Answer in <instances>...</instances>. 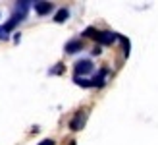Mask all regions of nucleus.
<instances>
[{
  "instance_id": "obj_1",
  "label": "nucleus",
  "mask_w": 158,
  "mask_h": 145,
  "mask_svg": "<svg viewBox=\"0 0 158 145\" xmlns=\"http://www.w3.org/2000/svg\"><path fill=\"white\" fill-rule=\"evenodd\" d=\"M93 72V62L91 60H79L75 62V76L83 77L85 74H91Z\"/></svg>"
},
{
  "instance_id": "obj_2",
  "label": "nucleus",
  "mask_w": 158,
  "mask_h": 145,
  "mask_svg": "<svg viewBox=\"0 0 158 145\" xmlns=\"http://www.w3.org/2000/svg\"><path fill=\"white\" fill-rule=\"evenodd\" d=\"M116 39H118V35L112 33V31H100V33L97 35V41H98L100 45H112Z\"/></svg>"
},
{
  "instance_id": "obj_3",
  "label": "nucleus",
  "mask_w": 158,
  "mask_h": 145,
  "mask_svg": "<svg viewBox=\"0 0 158 145\" xmlns=\"http://www.w3.org/2000/svg\"><path fill=\"white\" fill-rule=\"evenodd\" d=\"M33 8H35V12H37V14L44 15V14H48V12L52 10V4H50V2H35Z\"/></svg>"
},
{
  "instance_id": "obj_4",
  "label": "nucleus",
  "mask_w": 158,
  "mask_h": 145,
  "mask_svg": "<svg viewBox=\"0 0 158 145\" xmlns=\"http://www.w3.org/2000/svg\"><path fill=\"white\" fill-rule=\"evenodd\" d=\"M106 76H108V70H100L98 76L94 77V79H91V85H93V87H102V85L106 83V81H104Z\"/></svg>"
},
{
  "instance_id": "obj_5",
  "label": "nucleus",
  "mask_w": 158,
  "mask_h": 145,
  "mask_svg": "<svg viewBox=\"0 0 158 145\" xmlns=\"http://www.w3.org/2000/svg\"><path fill=\"white\" fill-rule=\"evenodd\" d=\"M83 48V43L79 41V39H75V41H69L68 45H66V52H69V54H75V52H79Z\"/></svg>"
},
{
  "instance_id": "obj_6",
  "label": "nucleus",
  "mask_w": 158,
  "mask_h": 145,
  "mask_svg": "<svg viewBox=\"0 0 158 145\" xmlns=\"http://www.w3.org/2000/svg\"><path fill=\"white\" fill-rule=\"evenodd\" d=\"M81 126H83V118H81V112H77L75 118L69 122V128H72L73 132H77V130H81Z\"/></svg>"
},
{
  "instance_id": "obj_7",
  "label": "nucleus",
  "mask_w": 158,
  "mask_h": 145,
  "mask_svg": "<svg viewBox=\"0 0 158 145\" xmlns=\"http://www.w3.org/2000/svg\"><path fill=\"white\" fill-rule=\"evenodd\" d=\"M68 15H69V12L66 10V8H62V10H58L56 15H54V21H56V23H64L68 20Z\"/></svg>"
},
{
  "instance_id": "obj_8",
  "label": "nucleus",
  "mask_w": 158,
  "mask_h": 145,
  "mask_svg": "<svg viewBox=\"0 0 158 145\" xmlns=\"http://www.w3.org/2000/svg\"><path fill=\"white\" fill-rule=\"evenodd\" d=\"M73 81H75L77 85H81V87H93V85H91V79H85V77H79V76L73 77Z\"/></svg>"
},
{
  "instance_id": "obj_9",
  "label": "nucleus",
  "mask_w": 158,
  "mask_h": 145,
  "mask_svg": "<svg viewBox=\"0 0 158 145\" xmlns=\"http://www.w3.org/2000/svg\"><path fill=\"white\" fill-rule=\"evenodd\" d=\"M83 35H85V37H93V39H97V35H98V31H94L93 27H87V29L83 31Z\"/></svg>"
},
{
  "instance_id": "obj_10",
  "label": "nucleus",
  "mask_w": 158,
  "mask_h": 145,
  "mask_svg": "<svg viewBox=\"0 0 158 145\" xmlns=\"http://www.w3.org/2000/svg\"><path fill=\"white\" fill-rule=\"evenodd\" d=\"M0 39H8V31L4 27H0Z\"/></svg>"
},
{
  "instance_id": "obj_11",
  "label": "nucleus",
  "mask_w": 158,
  "mask_h": 145,
  "mask_svg": "<svg viewBox=\"0 0 158 145\" xmlns=\"http://www.w3.org/2000/svg\"><path fill=\"white\" fill-rule=\"evenodd\" d=\"M39 145H54V141H52V139H43Z\"/></svg>"
},
{
  "instance_id": "obj_12",
  "label": "nucleus",
  "mask_w": 158,
  "mask_h": 145,
  "mask_svg": "<svg viewBox=\"0 0 158 145\" xmlns=\"http://www.w3.org/2000/svg\"><path fill=\"white\" fill-rule=\"evenodd\" d=\"M100 52H102V51H100V46H94V48H93V54H94V56H98Z\"/></svg>"
},
{
  "instance_id": "obj_13",
  "label": "nucleus",
  "mask_w": 158,
  "mask_h": 145,
  "mask_svg": "<svg viewBox=\"0 0 158 145\" xmlns=\"http://www.w3.org/2000/svg\"><path fill=\"white\" fill-rule=\"evenodd\" d=\"M69 145H75V141H72V143H69Z\"/></svg>"
}]
</instances>
